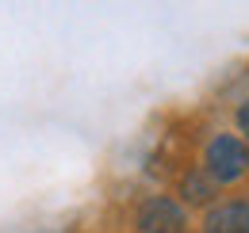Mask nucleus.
<instances>
[{"instance_id": "nucleus-1", "label": "nucleus", "mask_w": 249, "mask_h": 233, "mask_svg": "<svg viewBox=\"0 0 249 233\" xmlns=\"http://www.w3.org/2000/svg\"><path fill=\"white\" fill-rule=\"evenodd\" d=\"M249 168V149L234 138V134H218L215 142L207 146V157H203V172L211 176L215 183H234L242 180Z\"/></svg>"}, {"instance_id": "nucleus-2", "label": "nucleus", "mask_w": 249, "mask_h": 233, "mask_svg": "<svg viewBox=\"0 0 249 233\" xmlns=\"http://www.w3.org/2000/svg\"><path fill=\"white\" fill-rule=\"evenodd\" d=\"M138 233H184V206L169 195H157L138 210Z\"/></svg>"}, {"instance_id": "nucleus-3", "label": "nucleus", "mask_w": 249, "mask_h": 233, "mask_svg": "<svg viewBox=\"0 0 249 233\" xmlns=\"http://www.w3.org/2000/svg\"><path fill=\"white\" fill-rule=\"evenodd\" d=\"M203 233H249V203H222L207 214Z\"/></svg>"}, {"instance_id": "nucleus-4", "label": "nucleus", "mask_w": 249, "mask_h": 233, "mask_svg": "<svg viewBox=\"0 0 249 233\" xmlns=\"http://www.w3.org/2000/svg\"><path fill=\"white\" fill-rule=\"evenodd\" d=\"M180 195H184L188 203H207L215 195V180L207 172H188L184 183H180Z\"/></svg>"}, {"instance_id": "nucleus-5", "label": "nucleus", "mask_w": 249, "mask_h": 233, "mask_svg": "<svg viewBox=\"0 0 249 233\" xmlns=\"http://www.w3.org/2000/svg\"><path fill=\"white\" fill-rule=\"evenodd\" d=\"M238 126H242V134L249 138V100L242 103V107H238Z\"/></svg>"}]
</instances>
